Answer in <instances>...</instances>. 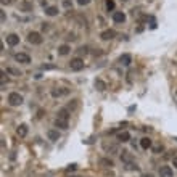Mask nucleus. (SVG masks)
<instances>
[{"instance_id":"obj_14","label":"nucleus","mask_w":177,"mask_h":177,"mask_svg":"<svg viewBox=\"0 0 177 177\" xmlns=\"http://www.w3.org/2000/svg\"><path fill=\"white\" fill-rule=\"evenodd\" d=\"M16 134H18L19 137H26L27 135V126L26 124H21L18 129H16Z\"/></svg>"},{"instance_id":"obj_9","label":"nucleus","mask_w":177,"mask_h":177,"mask_svg":"<svg viewBox=\"0 0 177 177\" xmlns=\"http://www.w3.org/2000/svg\"><path fill=\"white\" fill-rule=\"evenodd\" d=\"M115 36H116V32L113 31V29H106V31H103V32L100 34V37L103 39V41H111Z\"/></svg>"},{"instance_id":"obj_30","label":"nucleus","mask_w":177,"mask_h":177,"mask_svg":"<svg viewBox=\"0 0 177 177\" xmlns=\"http://www.w3.org/2000/svg\"><path fill=\"white\" fill-rule=\"evenodd\" d=\"M172 164L177 168V156H174V158H172Z\"/></svg>"},{"instance_id":"obj_17","label":"nucleus","mask_w":177,"mask_h":177,"mask_svg":"<svg viewBox=\"0 0 177 177\" xmlns=\"http://www.w3.org/2000/svg\"><path fill=\"white\" fill-rule=\"evenodd\" d=\"M45 15H48V16L58 15V8H56V7H48V8H45Z\"/></svg>"},{"instance_id":"obj_16","label":"nucleus","mask_w":177,"mask_h":177,"mask_svg":"<svg viewBox=\"0 0 177 177\" xmlns=\"http://www.w3.org/2000/svg\"><path fill=\"white\" fill-rule=\"evenodd\" d=\"M121 159H122V161H124L126 164H129V163H132V155H130L129 151H122Z\"/></svg>"},{"instance_id":"obj_24","label":"nucleus","mask_w":177,"mask_h":177,"mask_svg":"<svg viewBox=\"0 0 177 177\" xmlns=\"http://www.w3.org/2000/svg\"><path fill=\"white\" fill-rule=\"evenodd\" d=\"M77 3H79V5H89L90 0H77Z\"/></svg>"},{"instance_id":"obj_8","label":"nucleus","mask_w":177,"mask_h":177,"mask_svg":"<svg viewBox=\"0 0 177 177\" xmlns=\"http://www.w3.org/2000/svg\"><path fill=\"white\" fill-rule=\"evenodd\" d=\"M7 44L11 45V47H15V45L19 44V37L16 36V34H8L7 36Z\"/></svg>"},{"instance_id":"obj_11","label":"nucleus","mask_w":177,"mask_h":177,"mask_svg":"<svg viewBox=\"0 0 177 177\" xmlns=\"http://www.w3.org/2000/svg\"><path fill=\"white\" fill-rule=\"evenodd\" d=\"M47 137H48V140L56 142V140L60 139V132H58V130H55V129H50L48 132H47Z\"/></svg>"},{"instance_id":"obj_25","label":"nucleus","mask_w":177,"mask_h":177,"mask_svg":"<svg viewBox=\"0 0 177 177\" xmlns=\"http://www.w3.org/2000/svg\"><path fill=\"white\" fill-rule=\"evenodd\" d=\"M77 52H79V53H81V55H82V53L85 55V53H87V47H81V48H79V50H77Z\"/></svg>"},{"instance_id":"obj_21","label":"nucleus","mask_w":177,"mask_h":177,"mask_svg":"<svg viewBox=\"0 0 177 177\" xmlns=\"http://www.w3.org/2000/svg\"><path fill=\"white\" fill-rule=\"evenodd\" d=\"M105 150L111 151V153H118V145H108V143H103Z\"/></svg>"},{"instance_id":"obj_19","label":"nucleus","mask_w":177,"mask_h":177,"mask_svg":"<svg viewBox=\"0 0 177 177\" xmlns=\"http://www.w3.org/2000/svg\"><path fill=\"white\" fill-rule=\"evenodd\" d=\"M69 45H60V47H58V53L60 55H68V53H69Z\"/></svg>"},{"instance_id":"obj_23","label":"nucleus","mask_w":177,"mask_h":177,"mask_svg":"<svg viewBox=\"0 0 177 177\" xmlns=\"http://www.w3.org/2000/svg\"><path fill=\"white\" fill-rule=\"evenodd\" d=\"M153 151H155V153L163 151V145H158V147H155V148H153Z\"/></svg>"},{"instance_id":"obj_13","label":"nucleus","mask_w":177,"mask_h":177,"mask_svg":"<svg viewBox=\"0 0 177 177\" xmlns=\"http://www.w3.org/2000/svg\"><path fill=\"white\" fill-rule=\"evenodd\" d=\"M118 140H119V142H129V140H130V134L126 132V130H122V132L118 134Z\"/></svg>"},{"instance_id":"obj_3","label":"nucleus","mask_w":177,"mask_h":177,"mask_svg":"<svg viewBox=\"0 0 177 177\" xmlns=\"http://www.w3.org/2000/svg\"><path fill=\"white\" fill-rule=\"evenodd\" d=\"M69 68L73 71H81L84 69V60L82 58H73L69 61Z\"/></svg>"},{"instance_id":"obj_12","label":"nucleus","mask_w":177,"mask_h":177,"mask_svg":"<svg viewBox=\"0 0 177 177\" xmlns=\"http://www.w3.org/2000/svg\"><path fill=\"white\" fill-rule=\"evenodd\" d=\"M68 92H69V90H68V89H53V90H52V97H55V98H56V97L66 95Z\"/></svg>"},{"instance_id":"obj_18","label":"nucleus","mask_w":177,"mask_h":177,"mask_svg":"<svg viewBox=\"0 0 177 177\" xmlns=\"http://www.w3.org/2000/svg\"><path fill=\"white\" fill-rule=\"evenodd\" d=\"M100 164H101V166H105V168H113V166H115L113 161H111V159H108V158H101L100 159Z\"/></svg>"},{"instance_id":"obj_20","label":"nucleus","mask_w":177,"mask_h":177,"mask_svg":"<svg viewBox=\"0 0 177 177\" xmlns=\"http://www.w3.org/2000/svg\"><path fill=\"white\" fill-rule=\"evenodd\" d=\"M95 87L98 89V90H105L106 89V84L101 81V79H97V81H95Z\"/></svg>"},{"instance_id":"obj_6","label":"nucleus","mask_w":177,"mask_h":177,"mask_svg":"<svg viewBox=\"0 0 177 177\" xmlns=\"http://www.w3.org/2000/svg\"><path fill=\"white\" fill-rule=\"evenodd\" d=\"M159 177H172V169H171L169 166H161L158 171Z\"/></svg>"},{"instance_id":"obj_5","label":"nucleus","mask_w":177,"mask_h":177,"mask_svg":"<svg viewBox=\"0 0 177 177\" xmlns=\"http://www.w3.org/2000/svg\"><path fill=\"white\" fill-rule=\"evenodd\" d=\"M15 60L21 63V65H29L31 63V58H29V55H26V53H16L15 55Z\"/></svg>"},{"instance_id":"obj_1","label":"nucleus","mask_w":177,"mask_h":177,"mask_svg":"<svg viewBox=\"0 0 177 177\" xmlns=\"http://www.w3.org/2000/svg\"><path fill=\"white\" fill-rule=\"evenodd\" d=\"M68 121H69V113H68L66 108H61L55 119V126L60 129H68Z\"/></svg>"},{"instance_id":"obj_27","label":"nucleus","mask_w":177,"mask_h":177,"mask_svg":"<svg viewBox=\"0 0 177 177\" xmlns=\"http://www.w3.org/2000/svg\"><path fill=\"white\" fill-rule=\"evenodd\" d=\"M74 169H76V164H71V166L66 169V172H71V171H74Z\"/></svg>"},{"instance_id":"obj_22","label":"nucleus","mask_w":177,"mask_h":177,"mask_svg":"<svg viewBox=\"0 0 177 177\" xmlns=\"http://www.w3.org/2000/svg\"><path fill=\"white\" fill-rule=\"evenodd\" d=\"M106 10L108 11H111V10H115V2H113V0H106Z\"/></svg>"},{"instance_id":"obj_33","label":"nucleus","mask_w":177,"mask_h":177,"mask_svg":"<svg viewBox=\"0 0 177 177\" xmlns=\"http://www.w3.org/2000/svg\"><path fill=\"white\" fill-rule=\"evenodd\" d=\"M148 2H153V0H148Z\"/></svg>"},{"instance_id":"obj_10","label":"nucleus","mask_w":177,"mask_h":177,"mask_svg":"<svg viewBox=\"0 0 177 177\" xmlns=\"http://www.w3.org/2000/svg\"><path fill=\"white\" fill-rule=\"evenodd\" d=\"M130 61H132V56L129 53H124V55H121V58H119V63H121L122 66H129Z\"/></svg>"},{"instance_id":"obj_32","label":"nucleus","mask_w":177,"mask_h":177,"mask_svg":"<svg viewBox=\"0 0 177 177\" xmlns=\"http://www.w3.org/2000/svg\"><path fill=\"white\" fill-rule=\"evenodd\" d=\"M122 2H127V0H122Z\"/></svg>"},{"instance_id":"obj_2","label":"nucleus","mask_w":177,"mask_h":177,"mask_svg":"<svg viewBox=\"0 0 177 177\" xmlns=\"http://www.w3.org/2000/svg\"><path fill=\"white\" fill-rule=\"evenodd\" d=\"M8 103H10L11 106H19V105L23 103V97H21L19 94H16V92H11V94L8 95Z\"/></svg>"},{"instance_id":"obj_7","label":"nucleus","mask_w":177,"mask_h":177,"mask_svg":"<svg viewBox=\"0 0 177 177\" xmlns=\"http://www.w3.org/2000/svg\"><path fill=\"white\" fill-rule=\"evenodd\" d=\"M113 21L118 23V24H122V23L126 21V15L122 13V11H115V13H113Z\"/></svg>"},{"instance_id":"obj_28","label":"nucleus","mask_w":177,"mask_h":177,"mask_svg":"<svg viewBox=\"0 0 177 177\" xmlns=\"http://www.w3.org/2000/svg\"><path fill=\"white\" fill-rule=\"evenodd\" d=\"M63 5H65L66 8H69V7H71V2H69V0H65V2H63Z\"/></svg>"},{"instance_id":"obj_29","label":"nucleus","mask_w":177,"mask_h":177,"mask_svg":"<svg viewBox=\"0 0 177 177\" xmlns=\"http://www.w3.org/2000/svg\"><path fill=\"white\" fill-rule=\"evenodd\" d=\"M11 2H13V0H2V3H3V5H10Z\"/></svg>"},{"instance_id":"obj_15","label":"nucleus","mask_w":177,"mask_h":177,"mask_svg":"<svg viewBox=\"0 0 177 177\" xmlns=\"http://www.w3.org/2000/svg\"><path fill=\"white\" fill-rule=\"evenodd\" d=\"M140 147L143 148V150H148V148L151 147V140L148 139V137H143V139L140 140Z\"/></svg>"},{"instance_id":"obj_26","label":"nucleus","mask_w":177,"mask_h":177,"mask_svg":"<svg viewBox=\"0 0 177 177\" xmlns=\"http://www.w3.org/2000/svg\"><path fill=\"white\" fill-rule=\"evenodd\" d=\"M21 7H23V8H24V10H31V5H29V3H26V2H24V3H23V5H21Z\"/></svg>"},{"instance_id":"obj_4","label":"nucleus","mask_w":177,"mask_h":177,"mask_svg":"<svg viewBox=\"0 0 177 177\" xmlns=\"http://www.w3.org/2000/svg\"><path fill=\"white\" fill-rule=\"evenodd\" d=\"M27 42L32 44V45H39V44H42V37H41V34H39V32H29V34H27Z\"/></svg>"},{"instance_id":"obj_31","label":"nucleus","mask_w":177,"mask_h":177,"mask_svg":"<svg viewBox=\"0 0 177 177\" xmlns=\"http://www.w3.org/2000/svg\"><path fill=\"white\" fill-rule=\"evenodd\" d=\"M140 177H155V175H153V174H142Z\"/></svg>"}]
</instances>
